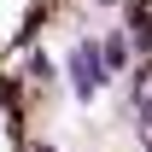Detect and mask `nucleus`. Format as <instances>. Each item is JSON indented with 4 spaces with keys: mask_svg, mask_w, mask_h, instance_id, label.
Wrapping results in <instances>:
<instances>
[{
    "mask_svg": "<svg viewBox=\"0 0 152 152\" xmlns=\"http://www.w3.org/2000/svg\"><path fill=\"white\" fill-rule=\"evenodd\" d=\"M129 47H134L140 58H152V6H146V0L129 6Z\"/></svg>",
    "mask_w": 152,
    "mask_h": 152,
    "instance_id": "2",
    "label": "nucleus"
},
{
    "mask_svg": "<svg viewBox=\"0 0 152 152\" xmlns=\"http://www.w3.org/2000/svg\"><path fill=\"white\" fill-rule=\"evenodd\" d=\"M64 64H70V88H76V99H94L99 88H105V76H111V70H105V58H99V35L76 41Z\"/></svg>",
    "mask_w": 152,
    "mask_h": 152,
    "instance_id": "1",
    "label": "nucleus"
},
{
    "mask_svg": "<svg viewBox=\"0 0 152 152\" xmlns=\"http://www.w3.org/2000/svg\"><path fill=\"white\" fill-rule=\"evenodd\" d=\"M129 99H134V117H140V129L152 134V88H134Z\"/></svg>",
    "mask_w": 152,
    "mask_h": 152,
    "instance_id": "4",
    "label": "nucleus"
},
{
    "mask_svg": "<svg viewBox=\"0 0 152 152\" xmlns=\"http://www.w3.org/2000/svg\"><path fill=\"white\" fill-rule=\"evenodd\" d=\"M35 152H53V146H35Z\"/></svg>",
    "mask_w": 152,
    "mask_h": 152,
    "instance_id": "5",
    "label": "nucleus"
},
{
    "mask_svg": "<svg viewBox=\"0 0 152 152\" xmlns=\"http://www.w3.org/2000/svg\"><path fill=\"white\" fill-rule=\"evenodd\" d=\"M99 58H105V70H129V58H134V47H129V29H111V35H99Z\"/></svg>",
    "mask_w": 152,
    "mask_h": 152,
    "instance_id": "3",
    "label": "nucleus"
}]
</instances>
